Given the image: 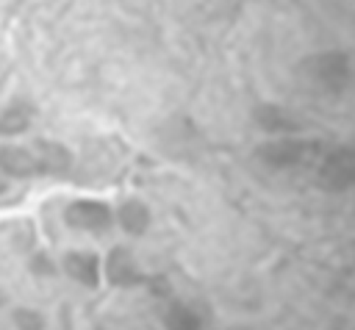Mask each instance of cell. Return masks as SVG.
<instances>
[{
	"label": "cell",
	"instance_id": "obj_1",
	"mask_svg": "<svg viewBox=\"0 0 355 330\" xmlns=\"http://www.w3.org/2000/svg\"><path fill=\"white\" fill-rule=\"evenodd\" d=\"M64 222L80 233L103 236L105 230H111L114 216H111V208L100 200H75L64 208Z\"/></svg>",
	"mask_w": 355,
	"mask_h": 330
},
{
	"label": "cell",
	"instance_id": "obj_2",
	"mask_svg": "<svg viewBox=\"0 0 355 330\" xmlns=\"http://www.w3.org/2000/svg\"><path fill=\"white\" fill-rule=\"evenodd\" d=\"M0 172L8 177H33L42 175V155L39 147L22 144H3L0 147Z\"/></svg>",
	"mask_w": 355,
	"mask_h": 330
},
{
	"label": "cell",
	"instance_id": "obj_3",
	"mask_svg": "<svg viewBox=\"0 0 355 330\" xmlns=\"http://www.w3.org/2000/svg\"><path fill=\"white\" fill-rule=\"evenodd\" d=\"M105 277L111 286H133V283H141V269L133 258V252L128 247H114L105 258Z\"/></svg>",
	"mask_w": 355,
	"mask_h": 330
},
{
	"label": "cell",
	"instance_id": "obj_4",
	"mask_svg": "<svg viewBox=\"0 0 355 330\" xmlns=\"http://www.w3.org/2000/svg\"><path fill=\"white\" fill-rule=\"evenodd\" d=\"M61 266H64V272H67L75 283H80V286L94 288V286L100 283V261H97V255L89 252V250H72V252H67Z\"/></svg>",
	"mask_w": 355,
	"mask_h": 330
},
{
	"label": "cell",
	"instance_id": "obj_5",
	"mask_svg": "<svg viewBox=\"0 0 355 330\" xmlns=\"http://www.w3.org/2000/svg\"><path fill=\"white\" fill-rule=\"evenodd\" d=\"M116 222L125 233L130 236H141L150 227V208L141 200H125L116 211Z\"/></svg>",
	"mask_w": 355,
	"mask_h": 330
},
{
	"label": "cell",
	"instance_id": "obj_6",
	"mask_svg": "<svg viewBox=\"0 0 355 330\" xmlns=\"http://www.w3.org/2000/svg\"><path fill=\"white\" fill-rule=\"evenodd\" d=\"M33 119V108L22 100L8 103L6 108H0V136H19L28 130Z\"/></svg>",
	"mask_w": 355,
	"mask_h": 330
},
{
	"label": "cell",
	"instance_id": "obj_7",
	"mask_svg": "<svg viewBox=\"0 0 355 330\" xmlns=\"http://www.w3.org/2000/svg\"><path fill=\"white\" fill-rule=\"evenodd\" d=\"M164 322H166V330H202V319L197 316V311L183 302H172Z\"/></svg>",
	"mask_w": 355,
	"mask_h": 330
},
{
	"label": "cell",
	"instance_id": "obj_8",
	"mask_svg": "<svg viewBox=\"0 0 355 330\" xmlns=\"http://www.w3.org/2000/svg\"><path fill=\"white\" fill-rule=\"evenodd\" d=\"M14 322L19 330H44V316L33 308H19L14 311Z\"/></svg>",
	"mask_w": 355,
	"mask_h": 330
},
{
	"label": "cell",
	"instance_id": "obj_9",
	"mask_svg": "<svg viewBox=\"0 0 355 330\" xmlns=\"http://www.w3.org/2000/svg\"><path fill=\"white\" fill-rule=\"evenodd\" d=\"M31 272L39 275V277H50V275H55V263L50 261L47 252H36V255L31 258Z\"/></svg>",
	"mask_w": 355,
	"mask_h": 330
},
{
	"label": "cell",
	"instance_id": "obj_10",
	"mask_svg": "<svg viewBox=\"0 0 355 330\" xmlns=\"http://www.w3.org/2000/svg\"><path fill=\"white\" fill-rule=\"evenodd\" d=\"M3 302H6V291H0V305H3Z\"/></svg>",
	"mask_w": 355,
	"mask_h": 330
},
{
	"label": "cell",
	"instance_id": "obj_11",
	"mask_svg": "<svg viewBox=\"0 0 355 330\" xmlns=\"http://www.w3.org/2000/svg\"><path fill=\"white\" fill-rule=\"evenodd\" d=\"M0 191H3V180H0Z\"/></svg>",
	"mask_w": 355,
	"mask_h": 330
}]
</instances>
